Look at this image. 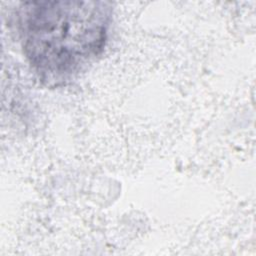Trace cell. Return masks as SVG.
I'll return each instance as SVG.
<instances>
[{"mask_svg":"<svg viewBox=\"0 0 256 256\" xmlns=\"http://www.w3.org/2000/svg\"><path fill=\"white\" fill-rule=\"evenodd\" d=\"M112 7L105 1H30L18 10L24 54L40 80H72L103 50Z\"/></svg>","mask_w":256,"mask_h":256,"instance_id":"cell-1","label":"cell"}]
</instances>
